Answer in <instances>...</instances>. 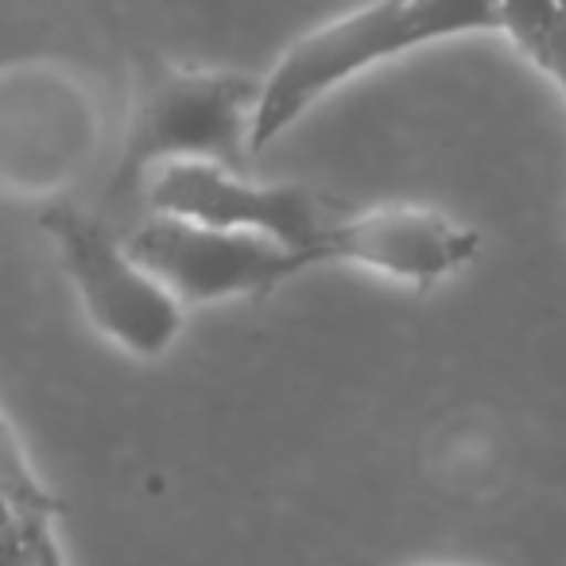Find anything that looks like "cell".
Returning a JSON list of instances; mask_svg holds the SVG:
<instances>
[{"mask_svg": "<svg viewBox=\"0 0 566 566\" xmlns=\"http://www.w3.org/2000/svg\"><path fill=\"white\" fill-rule=\"evenodd\" d=\"M493 28H504V9L485 0H392L318 28L280 59L272 78L260 82L249 151L268 148L318 97H326L354 74L427 43L454 40L465 32H493Z\"/></svg>", "mask_w": 566, "mask_h": 566, "instance_id": "cell-1", "label": "cell"}, {"mask_svg": "<svg viewBox=\"0 0 566 566\" xmlns=\"http://www.w3.org/2000/svg\"><path fill=\"white\" fill-rule=\"evenodd\" d=\"M260 82L233 71H159L125 140L113 195H133L167 164H213L241 175Z\"/></svg>", "mask_w": 566, "mask_h": 566, "instance_id": "cell-2", "label": "cell"}, {"mask_svg": "<svg viewBox=\"0 0 566 566\" xmlns=\"http://www.w3.org/2000/svg\"><path fill=\"white\" fill-rule=\"evenodd\" d=\"M419 566H470V563H419Z\"/></svg>", "mask_w": 566, "mask_h": 566, "instance_id": "cell-8", "label": "cell"}, {"mask_svg": "<svg viewBox=\"0 0 566 566\" xmlns=\"http://www.w3.org/2000/svg\"><path fill=\"white\" fill-rule=\"evenodd\" d=\"M478 244L481 237L447 213L388 206V210L349 213L311 252V264L346 260V264L377 268L396 280L439 283L470 264L478 256Z\"/></svg>", "mask_w": 566, "mask_h": 566, "instance_id": "cell-6", "label": "cell"}, {"mask_svg": "<svg viewBox=\"0 0 566 566\" xmlns=\"http://www.w3.org/2000/svg\"><path fill=\"white\" fill-rule=\"evenodd\" d=\"M40 226L55 237L63 268L78 287L90 323L120 349L159 357L182 326V311L151 275L128 260L125 241L78 206H51Z\"/></svg>", "mask_w": 566, "mask_h": 566, "instance_id": "cell-4", "label": "cell"}, {"mask_svg": "<svg viewBox=\"0 0 566 566\" xmlns=\"http://www.w3.org/2000/svg\"><path fill=\"white\" fill-rule=\"evenodd\" d=\"M148 206L156 218H179L218 233H249L295 252L311 264V252L334 226L349 218V206L311 187H260L213 164H167L148 179Z\"/></svg>", "mask_w": 566, "mask_h": 566, "instance_id": "cell-3", "label": "cell"}, {"mask_svg": "<svg viewBox=\"0 0 566 566\" xmlns=\"http://www.w3.org/2000/svg\"><path fill=\"white\" fill-rule=\"evenodd\" d=\"M28 566H63V563H59L55 543H51V535L43 532V527H35V532L28 535Z\"/></svg>", "mask_w": 566, "mask_h": 566, "instance_id": "cell-7", "label": "cell"}, {"mask_svg": "<svg viewBox=\"0 0 566 566\" xmlns=\"http://www.w3.org/2000/svg\"><path fill=\"white\" fill-rule=\"evenodd\" d=\"M125 252L175 303H213L260 295L300 272V256L264 237L218 233L179 218H156L125 237Z\"/></svg>", "mask_w": 566, "mask_h": 566, "instance_id": "cell-5", "label": "cell"}]
</instances>
